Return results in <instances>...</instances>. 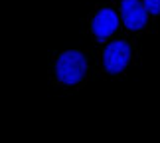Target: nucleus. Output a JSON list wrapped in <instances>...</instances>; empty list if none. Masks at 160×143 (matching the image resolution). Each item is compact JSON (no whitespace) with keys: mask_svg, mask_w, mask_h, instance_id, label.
Returning a JSON list of instances; mask_svg holds the SVG:
<instances>
[{"mask_svg":"<svg viewBox=\"0 0 160 143\" xmlns=\"http://www.w3.org/2000/svg\"><path fill=\"white\" fill-rule=\"evenodd\" d=\"M85 70H87V60L81 52H75V50L63 52L55 62V76L65 85L79 84L85 76Z\"/></svg>","mask_w":160,"mask_h":143,"instance_id":"1","label":"nucleus"},{"mask_svg":"<svg viewBox=\"0 0 160 143\" xmlns=\"http://www.w3.org/2000/svg\"><path fill=\"white\" fill-rule=\"evenodd\" d=\"M128 60H131V48L122 40L111 42L103 54V66L109 74H121L127 68Z\"/></svg>","mask_w":160,"mask_h":143,"instance_id":"2","label":"nucleus"},{"mask_svg":"<svg viewBox=\"0 0 160 143\" xmlns=\"http://www.w3.org/2000/svg\"><path fill=\"white\" fill-rule=\"evenodd\" d=\"M146 6L140 0H122L121 2V14L122 22L131 30H140L146 24Z\"/></svg>","mask_w":160,"mask_h":143,"instance_id":"3","label":"nucleus"},{"mask_svg":"<svg viewBox=\"0 0 160 143\" xmlns=\"http://www.w3.org/2000/svg\"><path fill=\"white\" fill-rule=\"evenodd\" d=\"M119 26V18L111 8H103L95 14L93 22H91V30H93V36L99 42H105L111 34L117 30Z\"/></svg>","mask_w":160,"mask_h":143,"instance_id":"4","label":"nucleus"},{"mask_svg":"<svg viewBox=\"0 0 160 143\" xmlns=\"http://www.w3.org/2000/svg\"><path fill=\"white\" fill-rule=\"evenodd\" d=\"M144 6L150 14H160V0H144Z\"/></svg>","mask_w":160,"mask_h":143,"instance_id":"5","label":"nucleus"}]
</instances>
